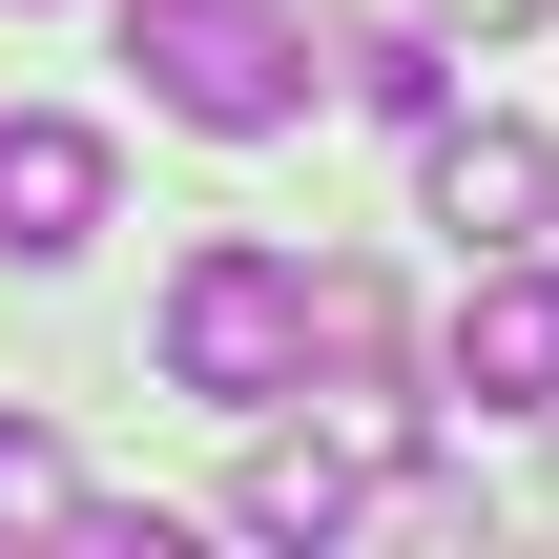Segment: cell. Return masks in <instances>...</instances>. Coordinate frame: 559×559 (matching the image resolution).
Instances as JSON below:
<instances>
[{
  "label": "cell",
  "mask_w": 559,
  "mask_h": 559,
  "mask_svg": "<svg viewBox=\"0 0 559 559\" xmlns=\"http://www.w3.org/2000/svg\"><path fill=\"white\" fill-rule=\"evenodd\" d=\"M166 394H207V415H270V394H311V270L290 249H187L166 270Z\"/></svg>",
  "instance_id": "1"
},
{
  "label": "cell",
  "mask_w": 559,
  "mask_h": 559,
  "mask_svg": "<svg viewBox=\"0 0 559 559\" xmlns=\"http://www.w3.org/2000/svg\"><path fill=\"white\" fill-rule=\"evenodd\" d=\"M124 62H145V104L207 124V145H270V124L311 104V21H270V0H145Z\"/></svg>",
  "instance_id": "2"
},
{
  "label": "cell",
  "mask_w": 559,
  "mask_h": 559,
  "mask_svg": "<svg viewBox=\"0 0 559 559\" xmlns=\"http://www.w3.org/2000/svg\"><path fill=\"white\" fill-rule=\"evenodd\" d=\"M436 373H456V415H559V270H539V249H477Z\"/></svg>",
  "instance_id": "3"
},
{
  "label": "cell",
  "mask_w": 559,
  "mask_h": 559,
  "mask_svg": "<svg viewBox=\"0 0 559 559\" xmlns=\"http://www.w3.org/2000/svg\"><path fill=\"white\" fill-rule=\"evenodd\" d=\"M415 145H436V228H456V249H539L559 228V145L539 124H456V104H436Z\"/></svg>",
  "instance_id": "4"
},
{
  "label": "cell",
  "mask_w": 559,
  "mask_h": 559,
  "mask_svg": "<svg viewBox=\"0 0 559 559\" xmlns=\"http://www.w3.org/2000/svg\"><path fill=\"white\" fill-rule=\"evenodd\" d=\"M83 228H104V124L21 104V124H0V249H21V270H62Z\"/></svg>",
  "instance_id": "5"
},
{
  "label": "cell",
  "mask_w": 559,
  "mask_h": 559,
  "mask_svg": "<svg viewBox=\"0 0 559 559\" xmlns=\"http://www.w3.org/2000/svg\"><path fill=\"white\" fill-rule=\"evenodd\" d=\"M228 519H249V539H353V456H332V436H270Z\"/></svg>",
  "instance_id": "6"
},
{
  "label": "cell",
  "mask_w": 559,
  "mask_h": 559,
  "mask_svg": "<svg viewBox=\"0 0 559 559\" xmlns=\"http://www.w3.org/2000/svg\"><path fill=\"white\" fill-rule=\"evenodd\" d=\"M311 62H353V104H373V124H436V104H456V62H436V41H311Z\"/></svg>",
  "instance_id": "7"
},
{
  "label": "cell",
  "mask_w": 559,
  "mask_h": 559,
  "mask_svg": "<svg viewBox=\"0 0 559 559\" xmlns=\"http://www.w3.org/2000/svg\"><path fill=\"white\" fill-rule=\"evenodd\" d=\"M62 498H83V477H62V436H41V415H0V539H62Z\"/></svg>",
  "instance_id": "8"
},
{
  "label": "cell",
  "mask_w": 559,
  "mask_h": 559,
  "mask_svg": "<svg viewBox=\"0 0 559 559\" xmlns=\"http://www.w3.org/2000/svg\"><path fill=\"white\" fill-rule=\"evenodd\" d=\"M436 21H519V0H436Z\"/></svg>",
  "instance_id": "9"
}]
</instances>
